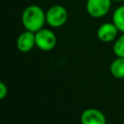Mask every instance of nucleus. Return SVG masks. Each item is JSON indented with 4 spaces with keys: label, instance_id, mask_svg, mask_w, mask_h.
Here are the masks:
<instances>
[{
    "label": "nucleus",
    "instance_id": "obj_1",
    "mask_svg": "<svg viewBox=\"0 0 124 124\" xmlns=\"http://www.w3.org/2000/svg\"><path fill=\"white\" fill-rule=\"evenodd\" d=\"M21 22L26 30L35 33L44 28L46 22V12L38 5H30L24 9L21 15Z\"/></svg>",
    "mask_w": 124,
    "mask_h": 124
},
{
    "label": "nucleus",
    "instance_id": "obj_2",
    "mask_svg": "<svg viewBox=\"0 0 124 124\" xmlns=\"http://www.w3.org/2000/svg\"><path fill=\"white\" fill-rule=\"evenodd\" d=\"M67 19H68V12L66 8L61 5H53L46 13V23L54 28H58L64 25Z\"/></svg>",
    "mask_w": 124,
    "mask_h": 124
},
{
    "label": "nucleus",
    "instance_id": "obj_3",
    "mask_svg": "<svg viewBox=\"0 0 124 124\" xmlns=\"http://www.w3.org/2000/svg\"><path fill=\"white\" fill-rule=\"evenodd\" d=\"M111 2V0H87L85 4L86 12L92 17H103L108 14Z\"/></svg>",
    "mask_w": 124,
    "mask_h": 124
},
{
    "label": "nucleus",
    "instance_id": "obj_4",
    "mask_svg": "<svg viewBox=\"0 0 124 124\" xmlns=\"http://www.w3.org/2000/svg\"><path fill=\"white\" fill-rule=\"evenodd\" d=\"M35 43L37 47H39L41 50L48 51L55 46L56 36L51 30L42 28L35 32Z\"/></svg>",
    "mask_w": 124,
    "mask_h": 124
},
{
    "label": "nucleus",
    "instance_id": "obj_5",
    "mask_svg": "<svg viewBox=\"0 0 124 124\" xmlns=\"http://www.w3.org/2000/svg\"><path fill=\"white\" fill-rule=\"evenodd\" d=\"M119 30L114 25V23L111 22H105L99 26L97 29V37L98 39L103 43H110L114 42L117 38Z\"/></svg>",
    "mask_w": 124,
    "mask_h": 124
},
{
    "label": "nucleus",
    "instance_id": "obj_6",
    "mask_svg": "<svg viewBox=\"0 0 124 124\" xmlns=\"http://www.w3.org/2000/svg\"><path fill=\"white\" fill-rule=\"evenodd\" d=\"M81 124H107L105 114L97 108H86L80 115Z\"/></svg>",
    "mask_w": 124,
    "mask_h": 124
},
{
    "label": "nucleus",
    "instance_id": "obj_7",
    "mask_svg": "<svg viewBox=\"0 0 124 124\" xmlns=\"http://www.w3.org/2000/svg\"><path fill=\"white\" fill-rule=\"evenodd\" d=\"M34 46H36L35 43V33L31 31H24L16 39V47L21 52H28L30 51Z\"/></svg>",
    "mask_w": 124,
    "mask_h": 124
},
{
    "label": "nucleus",
    "instance_id": "obj_8",
    "mask_svg": "<svg viewBox=\"0 0 124 124\" xmlns=\"http://www.w3.org/2000/svg\"><path fill=\"white\" fill-rule=\"evenodd\" d=\"M109 72L115 78H124V57H116L109 66Z\"/></svg>",
    "mask_w": 124,
    "mask_h": 124
},
{
    "label": "nucleus",
    "instance_id": "obj_9",
    "mask_svg": "<svg viewBox=\"0 0 124 124\" xmlns=\"http://www.w3.org/2000/svg\"><path fill=\"white\" fill-rule=\"evenodd\" d=\"M112 22L119 32L124 33V5L118 6L112 14Z\"/></svg>",
    "mask_w": 124,
    "mask_h": 124
},
{
    "label": "nucleus",
    "instance_id": "obj_10",
    "mask_svg": "<svg viewBox=\"0 0 124 124\" xmlns=\"http://www.w3.org/2000/svg\"><path fill=\"white\" fill-rule=\"evenodd\" d=\"M112 50L116 57H124V33L115 39Z\"/></svg>",
    "mask_w": 124,
    "mask_h": 124
},
{
    "label": "nucleus",
    "instance_id": "obj_11",
    "mask_svg": "<svg viewBox=\"0 0 124 124\" xmlns=\"http://www.w3.org/2000/svg\"><path fill=\"white\" fill-rule=\"evenodd\" d=\"M7 93H8V88H7L6 84L4 82L0 81V100L4 99L7 95Z\"/></svg>",
    "mask_w": 124,
    "mask_h": 124
},
{
    "label": "nucleus",
    "instance_id": "obj_12",
    "mask_svg": "<svg viewBox=\"0 0 124 124\" xmlns=\"http://www.w3.org/2000/svg\"><path fill=\"white\" fill-rule=\"evenodd\" d=\"M111 1H113V2H123L124 0H111Z\"/></svg>",
    "mask_w": 124,
    "mask_h": 124
},
{
    "label": "nucleus",
    "instance_id": "obj_13",
    "mask_svg": "<svg viewBox=\"0 0 124 124\" xmlns=\"http://www.w3.org/2000/svg\"><path fill=\"white\" fill-rule=\"evenodd\" d=\"M0 124H3V123H1V122H0Z\"/></svg>",
    "mask_w": 124,
    "mask_h": 124
}]
</instances>
